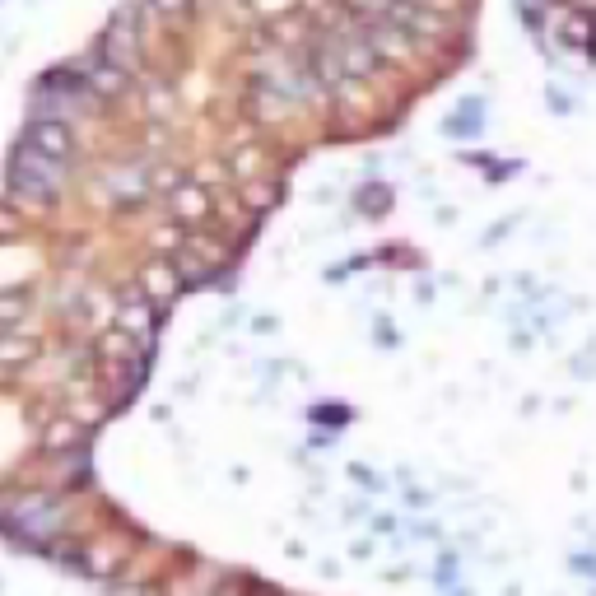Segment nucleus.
<instances>
[{
	"mask_svg": "<svg viewBox=\"0 0 596 596\" xmlns=\"http://www.w3.org/2000/svg\"><path fill=\"white\" fill-rule=\"evenodd\" d=\"M61 168H66V163L42 159V154H33V149H19V154L10 159L14 196H24V201H33V205H47L56 191H61Z\"/></svg>",
	"mask_w": 596,
	"mask_h": 596,
	"instance_id": "1",
	"label": "nucleus"
},
{
	"mask_svg": "<svg viewBox=\"0 0 596 596\" xmlns=\"http://www.w3.org/2000/svg\"><path fill=\"white\" fill-rule=\"evenodd\" d=\"M24 149H33V154H42V159H52V163H66L75 154V136L56 117H38L24 131Z\"/></svg>",
	"mask_w": 596,
	"mask_h": 596,
	"instance_id": "2",
	"label": "nucleus"
},
{
	"mask_svg": "<svg viewBox=\"0 0 596 596\" xmlns=\"http://www.w3.org/2000/svg\"><path fill=\"white\" fill-rule=\"evenodd\" d=\"M205 187H191V182H182V187L168 191V210H173L177 219H201L205 215Z\"/></svg>",
	"mask_w": 596,
	"mask_h": 596,
	"instance_id": "3",
	"label": "nucleus"
},
{
	"mask_svg": "<svg viewBox=\"0 0 596 596\" xmlns=\"http://www.w3.org/2000/svg\"><path fill=\"white\" fill-rule=\"evenodd\" d=\"M117 322L122 331H131L136 340H149V326H154V312H149L145 298H126L122 308H117Z\"/></svg>",
	"mask_w": 596,
	"mask_h": 596,
	"instance_id": "4",
	"label": "nucleus"
},
{
	"mask_svg": "<svg viewBox=\"0 0 596 596\" xmlns=\"http://www.w3.org/2000/svg\"><path fill=\"white\" fill-rule=\"evenodd\" d=\"M145 289H149V298H173L177 294V271L168 266V261L145 266Z\"/></svg>",
	"mask_w": 596,
	"mask_h": 596,
	"instance_id": "5",
	"label": "nucleus"
},
{
	"mask_svg": "<svg viewBox=\"0 0 596 596\" xmlns=\"http://www.w3.org/2000/svg\"><path fill=\"white\" fill-rule=\"evenodd\" d=\"M33 354V340L28 336H5L0 340V364H19V359H28Z\"/></svg>",
	"mask_w": 596,
	"mask_h": 596,
	"instance_id": "6",
	"label": "nucleus"
},
{
	"mask_svg": "<svg viewBox=\"0 0 596 596\" xmlns=\"http://www.w3.org/2000/svg\"><path fill=\"white\" fill-rule=\"evenodd\" d=\"M75 438H80V424H75V420H61V424L47 429V447H70Z\"/></svg>",
	"mask_w": 596,
	"mask_h": 596,
	"instance_id": "7",
	"label": "nucleus"
},
{
	"mask_svg": "<svg viewBox=\"0 0 596 596\" xmlns=\"http://www.w3.org/2000/svg\"><path fill=\"white\" fill-rule=\"evenodd\" d=\"M103 354H108V359H131V336H126V331H108Z\"/></svg>",
	"mask_w": 596,
	"mask_h": 596,
	"instance_id": "8",
	"label": "nucleus"
},
{
	"mask_svg": "<svg viewBox=\"0 0 596 596\" xmlns=\"http://www.w3.org/2000/svg\"><path fill=\"white\" fill-rule=\"evenodd\" d=\"M24 308H28L24 298H14V294H5V298H0V322H14V317H24Z\"/></svg>",
	"mask_w": 596,
	"mask_h": 596,
	"instance_id": "9",
	"label": "nucleus"
},
{
	"mask_svg": "<svg viewBox=\"0 0 596 596\" xmlns=\"http://www.w3.org/2000/svg\"><path fill=\"white\" fill-rule=\"evenodd\" d=\"M140 596H163V592H140Z\"/></svg>",
	"mask_w": 596,
	"mask_h": 596,
	"instance_id": "10",
	"label": "nucleus"
}]
</instances>
